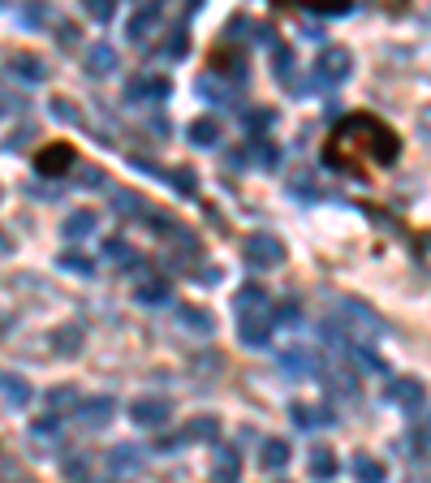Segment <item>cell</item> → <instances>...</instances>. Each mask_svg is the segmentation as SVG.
I'll return each mask as SVG.
<instances>
[{
  "instance_id": "1",
  "label": "cell",
  "mask_w": 431,
  "mask_h": 483,
  "mask_svg": "<svg viewBox=\"0 0 431 483\" xmlns=\"http://www.w3.org/2000/svg\"><path fill=\"white\" fill-rule=\"evenodd\" d=\"M401 152L397 134L384 126L380 117H345L332 129L328 147H324V164L350 177H366L371 164H393Z\"/></svg>"
},
{
  "instance_id": "2",
  "label": "cell",
  "mask_w": 431,
  "mask_h": 483,
  "mask_svg": "<svg viewBox=\"0 0 431 483\" xmlns=\"http://www.w3.org/2000/svg\"><path fill=\"white\" fill-rule=\"evenodd\" d=\"M233 311H237V332L250 350H264L267 337H272V323H276V311L267 302V293L259 285H246L233 298Z\"/></svg>"
},
{
  "instance_id": "3",
  "label": "cell",
  "mask_w": 431,
  "mask_h": 483,
  "mask_svg": "<svg viewBox=\"0 0 431 483\" xmlns=\"http://www.w3.org/2000/svg\"><path fill=\"white\" fill-rule=\"evenodd\" d=\"M242 255H246L250 268L272 272V268H281V263H285V246H281V238H272V233H250V238H246V246H242Z\"/></svg>"
},
{
  "instance_id": "4",
  "label": "cell",
  "mask_w": 431,
  "mask_h": 483,
  "mask_svg": "<svg viewBox=\"0 0 431 483\" xmlns=\"http://www.w3.org/2000/svg\"><path fill=\"white\" fill-rule=\"evenodd\" d=\"M354 74V57L345 52V48H324L319 57H315V78L324 82V87H336V82H345Z\"/></svg>"
},
{
  "instance_id": "5",
  "label": "cell",
  "mask_w": 431,
  "mask_h": 483,
  "mask_svg": "<svg viewBox=\"0 0 431 483\" xmlns=\"http://www.w3.org/2000/svg\"><path fill=\"white\" fill-rule=\"evenodd\" d=\"M216 432H220V423H216V419H207V415H203V419L186 423V427H181L177 436H165V440L156 445V453H173V449H177V445H199V440H216Z\"/></svg>"
},
{
  "instance_id": "6",
  "label": "cell",
  "mask_w": 431,
  "mask_h": 483,
  "mask_svg": "<svg viewBox=\"0 0 431 483\" xmlns=\"http://www.w3.org/2000/svg\"><path fill=\"white\" fill-rule=\"evenodd\" d=\"M160 18H165L160 4H138L130 18H126V39H130V43H147V35L160 27Z\"/></svg>"
},
{
  "instance_id": "7",
  "label": "cell",
  "mask_w": 431,
  "mask_h": 483,
  "mask_svg": "<svg viewBox=\"0 0 431 483\" xmlns=\"http://www.w3.org/2000/svg\"><path fill=\"white\" fill-rule=\"evenodd\" d=\"M168 415H173L168 397H138L130 406V419L138 423V427H165Z\"/></svg>"
},
{
  "instance_id": "8",
  "label": "cell",
  "mask_w": 431,
  "mask_h": 483,
  "mask_svg": "<svg viewBox=\"0 0 431 483\" xmlns=\"http://www.w3.org/2000/svg\"><path fill=\"white\" fill-rule=\"evenodd\" d=\"M142 462H147V453L138 449V445H117V449L108 453V475L112 479H130L142 471Z\"/></svg>"
},
{
  "instance_id": "9",
  "label": "cell",
  "mask_w": 431,
  "mask_h": 483,
  "mask_svg": "<svg viewBox=\"0 0 431 483\" xmlns=\"http://www.w3.org/2000/svg\"><path fill=\"white\" fill-rule=\"evenodd\" d=\"M389 401H393V406H401V410H423V401H427V388L419 385L414 376H401V380H393V385H389Z\"/></svg>"
},
{
  "instance_id": "10",
  "label": "cell",
  "mask_w": 431,
  "mask_h": 483,
  "mask_svg": "<svg viewBox=\"0 0 431 483\" xmlns=\"http://www.w3.org/2000/svg\"><path fill=\"white\" fill-rule=\"evenodd\" d=\"M165 96H168L165 74H138V78L126 82V99H130V104H138V99H151V104H156V99H165Z\"/></svg>"
},
{
  "instance_id": "11",
  "label": "cell",
  "mask_w": 431,
  "mask_h": 483,
  "mask_svg": "<svg viewBox=\"0 0 431 483\" xmlns=\"http://www.w3.org/2000/svg\"><path fill=\"white\" fill-rule=\"evenodd\" d=\"M69 164H73V147H69V143H52V147H43V152L35 156L39 177H61Z\"/></svg>"
},
{
  "instance_id": "12",
  "label": "cell",
  "mask_w": 431,
  "mask_h": 483,
  "mask_svg": "<svg viewBox=\"0 0 431 483\" xmlns=\"http://www.w3.org/2000/svg\"><path fill=\"white\" fill-rule=\"evenodd\" d=\"M112 415H117V401H112V397H87V401L78 406V423H82V427H91V432L108 427Z\"/></svg>"
},
{
  "instance_id": "13",
  "label": "cell",
  "mask_w": 431,
  "mask_h": 483,
  "mask_svg": "<svg viewBox=\"0 0 431 483\" xmlns=\"http://www.w3.org/2000/svg\"><path fill=\"white\" fill-rule=\"evenodd\" d=\"M4 69H9V78H22V82H43L48 78V65L39 61L35 52H9Z\"/></svg>"
},
{
  "instance_id": "14",
  "label": "cell",
  "mask_w": 431,
  "mask_h": 483,
  "mask_svg": "<svg viewBox=\"0 0 431 483\" xmlns=\"http://www.w3.org/2000/svg\"><path fill=\"white\" fill-rule=\"evenodd\" d=\"M82 65H87V74L91 78H108V74H117V65H121V57H117V48L112 43H91L87 48V57H82Z\"/></svg>"
},
{
  "instance_id": "15",
  "label": "cell",
  "mask_w": 431,
  "mask_h": 483,
  "mask_svg": "<svg viewBox=\"0 0 431 483\" xmlns=\"http://www.w3.org/2000/svg\"><path fill=\"white\" fill-rule=\"evenodd\" d=\"M315 367H319V358H315V350H306V346H289V350H281V371L294 376V380L311 376Z\"/></svg>"
},
{
  "instance_id": "16",
  "label": "cell",
  "mask_w": 431,
  "mask_h": 483,
  "mask_svg": "<svg viewBox=\"0 0 431 483\" xmlns=\"http://www.w3.org/2000/svg\"><path fill=\"white\" fill-rule=\"evenodd\" d=\"M48 346L61 358H73L82 350V323H61V328H52V332H48Z\"/></svg>"
},
{
  "instance_id": "17",
  "label": "cell",
  "mask_w": 431,
  "mask_h": 483,
  "mask_svg": "<svg viewBox=\"0 0 431 483\" xmlns=\"http://www.w3.org/2000/svg\"><path fill=\"white\" fill-rule=\"evenodd\" d=\"M96 225H100V216L82 207V212H69L65 225H61V233H65L69 242H82V238H91V233H96Z\"/></svg>"
},
{
  "instance_id": "18",
  "label": "cell",
  "mask_w": 431,
  "mask_h": 483,
  "mask_svg": "<svg viewBox=\"0 0 431 483\" xmlns=\"http://www.w3.org/2000/svg\"><path fill=\"white\" fill-rule=\"evenodd\" d=\"M190 18H195V4H186V9H181V22L168 31V43H165L168 61H181V57H186V22H190Z\"/></svg>"
},
{
  "instance_id": "19",
  "label": "cell",
  "mask_w": 431,
  "mask_h": 483,
  "mask_svg": "<svg viewBox=\"0 0 431 483\" xmlns=\"http://www.w3.org/2000/svg\"><path fill=\"white\" fill-rule=\"evenodd\" d=\"M186 138H190L195 147H216V143H220V126H216L212 117H195V121L186 126Z\"/></svg>"
},
{
  "instance_id": "20",
  "label": "cell",
  "mask_w": 431,
  "mask_h": 483,
  "mask_svg": "<svg viewBox=\"0 0 431 483\" xmlns=\"http://www.w3.org/2000/svg\"><path fill=\"white\" fill-rule=\"evenodd\" d=\"M4 406H9V410H27V406H31V385H27L22 376H13V371L4 376Z\"/></svg>"
},
{
  "instance_id": "21",
  "label": "cell",
  "mask_w": 431,
  "mask_h": 483,
  "mask_svg": "<svg viewBox=\"0 0 431 483\" xmlns=\"http://www.w3.org/2000/svg\"><path fill=\"white\" fill-rule=\"evenodd\" d=\"M289 419L311 432V427H324V423H332V415L324 410V406H306V401H294V406H289Z\"/></svg>"
},
{
  "instance_id": "22",
  "label": "cell",
  "mask_w": 431,
  "mask_h": 483,
  "mask_svg": "<svg viewBox=\"0 0 431 483\" xmlns=\"http://www.w3.org/2000/svg\"><path fill=\"white\" fill-rule=\"evenodd\" d=\"M341 307H345V311H350V316H345V320H350V323H358V328H366V332H371V337H380V332H384V323L375 320V311H371V307H363V302H354V298H345V302H341Z\"/></svg>"
},
{
  "instance_id": "23",
  "label": "cell",
  "mask_w": 431,
  "mask_h": 483,
  "mask_svg": "<svg viewBox=\"0 0 431 483\" xmlns=\"http://www.w3.org/2000/svg\"><path fill=\"white\" fill-rule=\"evenodd\" d=\"M324 380H328V393L332 397H354V388H358V376H354V371H345V367H328V371H324Z\"/></svg>"
},
{
  "instance_id": "24",
  "label": "cell",
  "mask_w": 431,
  "mask_h": 483,
  "mask_svg": "<svg viewBox=\"0 0 431 483\" xmlns=\"http://www.w3.org/2000/svg\"><path fill=\"white\" fill-rule=\"evenodd\" d=\"M259 466H264V471H281V466H289V445L276 440V436L264 440V445H259Z\"/></svg>"
},
{
  "instance_id": "25",
  "label": "cell",
  "mask_w": 431,
  "mask_h": 483,
  "mask_svg": "<svg viewBox=\"0 0 431 483\" xmlns=\"http://www.w3.org/2000/svg\"><path fill=\"white\" fill-rule=\"evenodd\" d=\"M177 323H181L186 332H199V337H207V332L216 328V320H212L203 307H181V311H177Z\"/></svg>"
},
{
  "instance_id": "26",
  "label": "cell",
  "mask_w": 431,
  "mask_h": 483,
  "mask_svg": "<svg viewBox=\"0 0 431 483\" xmlns=\"http://www.w3.org/2000/svg\"><path fill=\"white\" fill-rule=\"evenodd\" d=\"M354 479L358 483H384L389 479V471H384V462H375L371 453H358V457H354Z\"/></svg>"
},
{
  "instance_id": "27",
  "label": "cell",
  "mask_w": 431,
  "mask_h": 483,
  "mask_svg": "<svg viewBox=\"0 0 431 483\" xmlns=\"http://www.w3.org/2000/svg\"><path fill=\"white\" fill-rule=\"evenodd\" d=\"M311 479H319V483L336 479V453L332 449H311Z\"/></svg>"
},
{
  "instance_id": "28",
  "label": "cell",
  "mask_w": 431,
  "mask_h": 483,
  "mask_svg": "<svg viewBox=\"0 0 431 483\" xmlns=\"http://www.w3.org/2000/svg\"><path fill=\"white\" fill-rule=\"evenodd\" d=\"M165 182L177 194H190V199L199 194V173L195 168H165Z\"/></svg>"
},
{
  "instance_id": "29",
  "label": "cell",
  "mask_w": 431,
  "mask_h": 483,
  "mask_svg": "<svg viewBox=\"0 0 431 483\" xmlns=\"http://www.w3.org/2000/svg\"><path fill=\"white\" fill-rule=\"evenodd\" d=\"M73 406H82V397H78V388L73 385H61L48 393V415H65V410H73Z\"/></svg>"
},
{
  "instance_id": "30",
  "label": "cell",
  "mask_w": 431,
  "mask_h": 483,
  "mask_svg": "<svg viewBox=\"0 0 431 483\" xmlns=\"http://www.w3.org/2000/svg\"><path fill=\"white\" fill-rule=\"evenodd\" d=\"M212 483H237V453H233V449H220V453H216Z\"/></svg>"
},
{
  "instance_id": "31",
  "label": "cell",
  "mask_w": 431,
  "mask_h": 483,
  "mask_svg": "<svg viewBox=\"0 0 431 483\" xmlns=\"http://www.w3.org/2000/svg\"><path fill=\"white\" fill-rule=\"evenodd\" d=\"M104 255L112 259V263H126V268H138V255L130 251V242H121V238H108V242H104Z\"/></svg>"
},
{
  "instance_id": "32",
  "label": "cell",
  "mask_w": 431,
  "mask_h": 483,
  "mask_svg": "<svg viewBox=\"0 0 431 483\" xmlns=\"http://www.w3.org/2000/svg\"><path fill=\"white\" fill-rule=\"evenodd\" d=\"M57 263H61L65 272H78V277H91V272H96V263H91L87 255H78V251H61Z\"/></svg>"
},
{
  "instance_id": "33",
  "label": "cell",
  "mask_w": 431,
  "mask_h": 483,
  "mask_svg": "<svg viewBox=\"0 0 431 483\" xmlns=\"http://www.w3.org/2000/svg\"><path fill=\"white\" fill-rule=\"evenodd\" d=\"M289 194H294V199H319V186L311 182V173H294V182H289Z\"/></svg>"
},
{
  "instance_id": "34",
  "label": "cell",
  "mask_w": 431,
  "mask_h": 483,
  "mask_svg": "<svg viewBox=\"0 0 431 483\" xmlns=\"http://www.w3.org/2000/svg\"><path fill=\"white\" fill-rule=\"evenodd\" d=\"M354 13V4H306V18H345Z\"/></svg>"
},
{
  "instance_id": "35",
  "label": "cell",
  "mask_w": 431,
  "mask_h": 483,
  "mask_svg": "<svg viewBox=\"0 0 431 483\" xmlns=\"http://www.w3.org/2000/svg\"><path fill=\"white\" fill-rule=\"evenodd\" d=\"M276 323H285V328H294V323H302V307L294 302V298H285V302L276 307Z\"/></svg>"
},
{
  "instance_id": "36",
  "label": "cell",
  "mask_w": 431,
  "mask_h": 483,
  "mask_svg": "<svg viewBox=\"0 0 431 483\" xmlns=\"http://www.w3.org/2000/svg\"><path fill=\"white\" fill-rule=\"evenodd\" d=\"M48 108L57 113V121H69V126H82V117L73 113V104H69L65 96H57V99H52V104H48Z\"/></svg>"
},
{
  "instance_id": "37",
  "label": "cell",
  "mask_w": 431,
  "mask_h": 483,
  "mask_svg": "<svg viewBox=\"0 0 431 483\" xmlns=\"http://www.w3.org/2000/svg\"><path fill=\"white\" fill-rule=\"evenodd\" d=\"M78 186H87V191H100V186H104V168H100V164H87V168H78Z\"/></svg>"
},
{
  "instance_id": "38",
  "label": "cell",
  "mask_w": 431,
  "mask_h": 483,
  "mask_svg": "<svg viewBox=\"0 0 431 483\" xmlns=\"http://www.w3.org/2000/svg\"><path fill=\"white\" fill-rule=\"evenodd\" d=\"M31 432H35V436H39V440H48V436L57 440V432H61V415H43V419L35 423Z\"/></svg>"
},
{
  "instance_id": "39",
  "label": "cell",
  "mask_w": 431,
  "mask_h": 483,
  "mask_svg": "<svg viewBox=\"0 0 431 483\" xmlns=\"http://www.w3.org/2000/svg\"><path fill=\"white\" fill-rule=\"evenodd\" d=\"M13 18H18V22L31 31V27H39V22H43V9H39V4H18V13H13Z\"/></svg>"
},
{
  "instance_id": "40",
  "label": "cell",
  "mask_w": 431,
  "mask_h": 483,
  "mask_svg": "<svg viewBox=\"0 0 431 483\" xmlns=\"http://www.w3.org/2000/svg\"><path fill=\"white\" fill-rule=\"evenodd\" d=\"M272 121H276V117H272L267 108H259V113H246V129H250V134H264V129H272Z\"/></svg>"
},
{
  "instance_id": "41",
  "label": "cell",
  "mask_w": 431,
  "mask_h": 483,
  "mask_svg": "<svg viewBox=\"0 0 431 483\" xmlns=\"http://www.w3.org/2000/svg\"><path fill=\"white\" fill-rule=\"evenodd\" d=\"M138 298H142V302H168V281H151V285H142Z\"/></svg>"
},
{
  "instance_id": "42",
  "label": "cell",
  "mask_w": 431,
  "mask_h": 483,
  "mask_svg": "<svg viewBox=\"0 0 431 483\" xmlns=\"http://www.w3.org/2000/svg\"><path fill=\"white\" fill-rule=\"evenodd\" d=\"M350 350H354V358H358V362H366L371 371H384V358H380V354H371V346H358V341H354Z\"/></svg>"
},
{
  "instance_id": "43",
  "label": "cell",
  "mask_w": 431,
  "mask_h": 483,
  "mask_svg": "<svg viewBox=\"0 0 431 483\" xmlns=\"http://www.w3.org/2000/svg\"><path fill=\"white\" fill-rule=\"evenodd\" d=\"M87 466H91V462H87L82 453H69V457H65V475H73V479H82V475H87Z\"/></svg>"
},
{
  "instance_id": "44",
  "label": "cell",
  "mask_w": 431,
  "mask_h": 483,
  "mask_svg": "<svg viewBox=\"0 0 431 483\" xmlns=\"http://www.w3.org/2000/svg\"><path fill=\"white\" fill-rule=\"evenodd\" d=\"M57 43H61V48H73V43H78V27H73V22H57Z\"/></svg>"
},
{
  "instance_id": "45",
  "label": "cell",
  "mask_w": 431,
  "mask_h": 483,
  "mask_svg": "<svg viewBox=\"0 0 431 483\" xmlns=\"http://www.w3.org/2000/svg\"><path fill=\"white\" fill-rule=\"evenodd\" d=\"M87 13H91L96 22H108V18H112V4H108V0H91V4H87Z\"/></svg>"
},
{
  "instance_id": "46",
  "label": "cell",
  "mask_w": 431,
  "mask_h": 483,
  "mask_svg": "<svg viewBox=\"0 0 431 483\" xmlns=\"http://www.w3.org/2000/svg\"><path fill=\"white\" fill-rule=\"evenodd\" d=\"M4 113H9V117H13V113L22 117V113H27V99L13 96V91H4Z\"/></svg>"
},
{
  "instance_id": "47",
  "label": "cell",
  "mask_w": 431,
  "mask_h": 483,
  "mask_svg": "<svg viewBox=\"0 0 431 483\" xmlns=\"http://www.w3.org/2000/svg\"><path fill=\"white\" fill-rule=\"evenodd\" d=\"M255 160H259V164H267V168L276 164V152L267 147V138H259V143H255Z\"/></svg>"
},
{
  "instance_id": "48",
  "label": "cell",
  "mask_w": 431,
  "mask_h": 483,
  "mask_svg": "<svg viewBox=\"0 0 431 483\" xmlns=\"http://www.w3.org/2000/svg\"><path fill=\"white\" fill-rule=\"evenodd\" d=\"M35 129L31 126H22V129H13V134H9V143H4V147H9V152H18V147H27V143H22V138H31Z\"/></svg>"
},
{
  "instance_id": "49",
  "label": "cell",
  "mask_w": 431,
  "mask_h": 483,
  "mask_svg": "<svg viewBox=\"0 0 431 483\" xmlns=\"http://www.w3.org/2000/svg\"><path fill=\"white\" fill-rule=\"evenodd\" d=\"M419 134L431 143V108H423V113H419Z\"/></svg>"
}]
</instances>
